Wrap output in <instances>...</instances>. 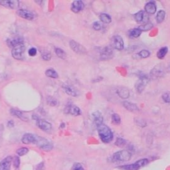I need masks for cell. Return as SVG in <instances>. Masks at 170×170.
<instances>
[{"label":"cell","instance_id":"6da1fadb","mask_svg":"<svg viewBox=\"0 0 170 170\" xmlns=\"http://www.w3.org/2000/svg\"><path fill=\"white\" fill-rule=\"evenodd\" d=\"M97 128L98 136L104 143H109L113 140V133L107 125L102 124L98 126Z\"/></svg>","mask_w":170,"mask_h":170},{"label":"cell","instance_id":"7a4b0ae2","mask_svg":"<svg viewBox=\"0 0 170 170\" xmlns=\"http://www.w3.org/2000/svg\"><path fill=\"white\" fill-rule=\"evenodd\" d=\"M131 158V153L128 150H120L115 152L112 155V160L114 162H128Z\"/></svg>","mask_w":170,"mask_h":170},{"label":"cell","instance_id":"3957f363","mask_svg":"<svg viewBox=\"0 0 170 170\" xmlns=\"http://www.w3.org/2000/svg\"><path fill=\"white\" fill-rule=\"evenodd\" d=\"M35 144L39 147L40 149L45 152H50L53 148V144L51 141L37 135L36 136Z\"/></svg>","mask_w":170,"mask_h":170},{"label":"cell","instance_id":"277c9868","mask_svg":"<svg viewBox=\"0 0 170 170\" xmlns=\"http://www.w3.org/2000/svg\"><path fill=\"white\" fill-rule=\"evenodd\" d=\"M149 161L146 158H143L136 161V162L131 163V164H127V165H123L121 166H119L118 168L122 170H139L142 168L144 167L148 163Z\"/></svg>","mask_w":170,"mask_h":170},{"label":"cell","instance_id":"5b68a950","mask_svg":"<svg viewBox=\"0 0 170 170\" xmlns=\"http://www.w3.org/2000/svg\"><path fill=\"white\" fill-rule=\"evenodd\" d=\"M149 82L148 76L144 74H141L139 75V79L137 81L135 85V88L138 93H142L145 89L147 83Z\"/></svg>","mask_w":170,"mask_h":170},{"label":"cell","instance_id":"8992f818","mask_svg":"<svg viewBox=\"0 0 170 170\" xmlns=\"http://www.w3.org/2000/svg\"><path fill=\"white\" fill-rule=\"evenodd\" d=\"M17 15L21 18L30 21L33 20L37 17V14L35 12L25 9H19L17 12Z\"/></svg>","mask_w":170,"mask_h":170},{"label":"cell","instance_id":"52a82bcc","mask_svg":"<svg viewBox=\"0 0 170 170\" xmlns=\"http://www.w3.org/2000/svg\"><path fill=\"white\" fill-rule=\"evenodd\" d=\"M25 46L24 45H21L12 48V56L16 60H22L24 57Z\"/></svg>","mask_w":170,"mask_h":170},{"label":"cell","instance_id":"ba28073f","mask_svg":"<svg viewBox=\"0 0 170 170\" xmlns=\"http://www.w3.org/2000/svg\"><path fill=\"white\" fill-rule=\"evenodd\" d=\"M112 46L118 51H122L124 47V42L122 36L119 35H115L112 38L111 40Z\"/></svg>","mask_w":170,"mask_h":170},{"label":"cell","instance_id":"9c48e42d","mask_svg":"<svg viewBox=\"0 0 170 170\" xmlns=\"http://www.w3.org/2000/svg\"><path fill=\"white\" fill-rule=\"evenodd\" d=\"M114 52L112 49L109 46L103 47L100 51V59L102 60H108L112 58Z\"/></svg>","mask_w":170,"mask_h":170},{"label":"cell","instance_id":"30bf717a","mask_svg":"<svg viewBox=\"0 0 170 170\" xmlns=\"http://www.w3.org/2000/svg\"><path fill=\"white\" fill-rule=\"evenodd\" d=\"M69 46L70 48L76 54H86L87 52L86 48L75 41H70L69 42Z\"/></svg>","mask_w":170,"mask_h":170},{"label":"cell","instance_id":"8fae6325","mask_svg":"<svg viewBox=\"0 0 170 170\" xmlns=\"http://www.w3.org/2000/svg\"><path fill=\"white\" fill-rule=\"evenodd\" d=\"M64 113L66 114H70L73 116H79V115L81 114V111L80 108L73 104H69L65 107L64 109Z\"/></svg>","mask_w":170,"mask_h":170},{"label":"cell","instance_id":"7c38bea8","mask_svg":"<svg viewBox=\"0 0 170 170\" xmlns=\"http://www.w3.org/2000/svg\"><path fill=\"white\" fill-rule=\"evenodd\" d=\"M36 120L37 125L41 130L45 131V132H49L52 129V124L44 119H41L39 118H34Z\"/></svg>","mask_w":170,"mask_h":170},{"label":"cell","instance_id":"4fadbf2b","mask_svg":"<svg viewBox=\"0 0 170 170\" xmlns=\"http://www.w3.org/2000/svg\"><path fill=\"white\" fill-rule=\"evenodd\" d=\"M7 45L9 48H14L17 46L23 45L24 39L23 37L21 36H15L13 38H8L6 41Z\"/></svg>","mask_w":170,"mask_h":170},{"label":"cell","instance_id":"5bb4252c","mask_svg":"<svg viewBox=\"0 0 170 170\" xmlns=\"http://www.w3.org/2000/svg\"><path fill=\"white\" fill-rule=\"evenodd\" d=\"M164 74H165V70H164L163 66L161 64L156 66L153 68L151 71V75L153 76L154 78H161L162 77Z\"/></svg>","mask_w":170,"mask_h":170},{"label":"cell","instance_id":"9a60e30c","mask_svg":"<svg viewBox=\"0 0 170 170\" xmlns=\"http://www.w3.org/2000/svg\"><path fill=\"white\" fill-rule=\"evenodd\" d=\"M0 5L6 8L15 9L18 8L19 5V2L18 0H1Z\"/></svg>","mask_w":170,"mask_h":170},{"label":"cell","instance_id":"2e32d148","mask_svg":"<svg viewBox=\"0 0 170 170\" xmlns=\"http://www.w3.org/2000/svg\"><path fill=\"white\" fill-rule=\"evenodd\" d=\"M134 19L137 23H147L148 21V15L144 12V11H140L138 13L134 15Z\"/></svg>","mask_w":170,"mask_h":170},{"label":"cell","instance_id":"e0dca14e","mask_svg":"<svg viewBox=\"0 0 170 170\" xmlns=\"http://www.w3.org/2000/svg\"><path fill=\"white\" fill-rule=\"evenodd\" d=\"M13 161L12 156H7L0 162V170H10L11 166Z\"/></svg>","mask_w":170,"mask_h":170},{"label":"cell","instance_id":"ac0fdd59","mask_svg":"<svg viewBox=\"0 0 170 170\" xmlns=\"http://www.w3.org/2000/svg\"><path fill=\"white\" fill-rule=\"evenodd\" d=\"M62 87L66 94L70 96L76 97L79 95L78 90H76L73 85L67 84H64L62 85Z\"/></svg>","mask_w":170,"mask_h":170},{"label":"cell","instance_id":"d6986e66","mask_svg":"<svg viewBox=\"0 0 170 170\" xmlns=\"http://www.w3.org/2000/svg\"><path fill=\"white\" fill-rule=\"evenodd\" d=\"M37 135L31 134V133H26L21 138V142L24 144H35L36 141Z\"/></svg>","mask_w":170,"mask_h":170},{"label":"cell","instance_id":"ffe728a7","mask_svg":"<svg viewBox=\"0 0 170 170\" xmlns=\"http://www.w3.org/2000/svg\"><path fill=\"white\" fill-rule=\"evenodd\" d=\"M85 7L84 3L81 1V0H76L74 1L72 4H71L70 9L73 12L77 13L80 12V11L83 10Z\"/></svg>","mask_w":170,"mask_h":170},{"label":"cell","instance_id":"44dd1931","mask_svg":"<svg viewBox=\"0 0 170 170\" xmlns=\"http://www.w3.org/2000/svg\"><path fill=\"white\" fill-rule=\"evenodd\" d=\"M92 116L93 118V120H94V122L97 127L98 126L103 124L104 119H103V116H102V113L100 111H95L92 114Z\"/></svg>","mask_w":170,"mask_h":170},{"label":"cell","instance_id":"7402d4cb","mask_svg":"<svg viewBox=\"0 0 170 170\" xmlns=\"http://www.w3.org/2000/svg\"><path fill=\"white\" fill-rule=\"evenodd\" d=\"M122 105L125 109H126L128 111L131 112H136L139 111V108L138 105H136L135 103H131L128 101H124L122 103Z\"/></svg>","mask_w":170,"mask_h":170},{"label":"cell","instance_id":"603a6c76","mask_svg":"<svg viewBox=\"0 0 170 170\" xmlns=\"http://www.w3.org/2000/svg\"><path fill=\"white\" fill-rule=\"evenodd\" d=\"M157 6L153 2L147 3L145 5V12L149 14H154L156 12Z\"/></svg>","mask_w":170,"mask_h":170},{"label":"cell","instance_id":"cb8c5ba5","mask_svg":"<svg viewBox=\"0 0 170 170\" xmlns=\"http://www.w3.org/2000/svg\"><path fill=\"white\" fill-rule=\"evenodd\" d=\"M10 113L12 114V115H13V116H15V117H18L19 119H21L22 120H24V121H27V120H28V119H27L23 113L19 111V110H17V109H11Z\"/></svg>","mask_w":170,"mask_h":170},{"label":"cell","instance_id":"d4e9b609","mask_svg":"<svg viewBox=\"0 0 170 170\" xmlns=\"http://www.w3.org/2000/svg\"><path fill=\"white\" fill-rule=\"evenodd\" d=\"M117 94L122 99H127L130 96V92L126 87H119L117 90Z\"/></svg>","mask_w":170,"mask_h":170},{"label":"cell","instance_id":"484cf974","mask_svg":"<svg viewBox=\"0 0 170 170\" xmlns=\"http://www.w3.org/2000/svg\"><path fill=\"white\" fill-rule=\"evenodd\" d=\"M167 52H168V48L167 46L162 47L157 52V57L159 59L162 60L164 57L166 56Z\"/></svg>","mask_w":170,"mask_h":170},{"label":"cell","instance_id":"4316f807","mask_svg":"<svg viewBox=\"0 0 170 170\" xmlns=\"http://www.w3.org/2000/svg\"><path fill=\"white\" fill-rule=\"evenodd\" d=\"M100 20L104 23H111L112 22V18L111 16H110L107 13H101L100 15Z\"/></svg>","mask_w":170,"mask_h":170},{"label":"cell","instance_id":"83f0119b","mask_svg":"<svg viewBox=\"0 0 170 170\" xmlns=\"http://www.w3.org/2000/svg\"><path fill=\"white\" fill-rule=\"evenodd\" d=\"M54 52H55L57 56L60 58L64 60L67 58V53H66L61 48L55 47L54 48Z\"/></svg>","mask_w":170,"mask_h":170},{"label":"cell","instance_id":"f1b7e54d","mask_svg":"<svg viewBox=\"0 0 170 170\" xmlns=\"http://www.w3.org/2000/svg\"><path fill=\"white\" fill-rule=\"evenodd\" d=\"M166 12L163 10H160L156 15V21L158 23H161L165 19Z\"/></svg>","mask_w":170,"mask_h":170},{"label":"cell","instance_id":"f546056e","mask_svg":"<svg viewBox=\"0 0 170 170\" xmlns=\"http://www.w3.org/2000/svg\"><path fill=\"white\" fill-rule=\"evenodd\" d=\"M45 75L51 78H57L59 77L58 73L54 69H48L45 71Z\"/></svg>","mask_w":170,"mask_h":170},{"label":"cell","instance_id":"4dcf8cb0","mask_svg":"<svg viewBox=\"0 0 170 170\" xmlns=\"http://www.w3.org/2000/svg\"><path fill=\"white\" fill-rule=\"evenodd\" d=\"M142 34V31L138 29H133L129 31V36L131 38H138Z\"/></svg>","mask_w":170,"mask_h":170},{"label":"cell","instance_id":"1f68e13d","mask_svg":"<svg viewBox=\"0 0 170 170\" xmlns=\"http://www.w3.org/2000/svg\"><path fill=\"white\" fill-rule=\"evenodd\" d=\"M153 27V24L150 22H147L146 23H144L138 27V29L142 32V31H147L150 30Z\"/></svg>","mask_w":170,"mask_h":170},{"label":"cell","instance_id":"d6a6232c","mask_svg":"<svg viewBox=\"0 0 170 170\" xmlns=\"http://www.w3.org/2000/svg\"><path fill=\"white\" fill-rule=\"evenodd\" d=\"M112 123L114 124H120L121 123V118L118 114L114 113L112 115Z\"/></svg>","mask_w":170,"mask_h":170},{"label":"cell","instance_id":"836d02e7","mask_svg":"<svg viewBox=\"0 0 170 170\" xmlns=\"http://www.w3.org/2000/svg\"><path fill=\"white\" fill-rule=\"evenodd\" d=\"M29 152V149L26 147H23V148H20L18 149L17 151H16V153L18 155V156H23L26 155L27 153Z\"/></svg>","mask_w":170,"mask_h":170},{"label":"cell","instance_id":"e575fe53","mask_svg":"<svg viewBox=\"0 0 170 170\" xmlns=\"http://www.w3.org/2000/svg\"><path fill=\"white\" fill-rule=\"evenodd\" d=\"M138 56L142 58H148L150 56V52L147 50H142L138 53Z\"/></svg>","mask_w":170,"mask_h":170},{"label":"cell","instance_id":"d590c367","mask_svg":"<svg viewBox=\"0 0 170 170\" xmlns=\"http://www.w3.org/2000/svg\"><path fill=\"white\" fill-rule=\"evenodd\" d=\"M47 101L49 105L51 106H56L57 105V100L51 96H49L47 98Z\"/></svg>","mask_w":170,"mask_h":170},{"label":"cell","instance_id":"8d00e7d4","mask_svg":"<svg viewBox=\"0 0 170 170\" xmlns=\"http://www.w3.org/2000/svg\"><path fill=\"white\" fill-rule=\"evenodd\" d=\"M12 162L13 163V166L15 167V169H19V167H20V164H21V162H20V158L18 156H15L13 158V161Z\"/></svg>","mask_w":170,"mask_h":170},{"label":"cell","instance_id":"74e56055","mask_svg":"<svg viewBox=\"0 0 170 170\" xmlns=\"http://www.w3.org/2000/svg\"><path fill=\"white\" fill-rule=\"evenodd\" d=\"M41 57L43 60L48 61V60H50L51 58V54L48 51H44L41 54Z\"/></svg>","mask_w":170,"mask_h":170},{"label":"cell","instance_id":"f35d334b","mask_svg":"<svg viewBox=\"0 0 170 170\" xmlns=\"http://www.w3.org/2000/svg\"><path fill=\"white\" fill-rule=\"evenodd\" d=\"M126 142L124 139L122 138H117L116 142H115V144L118 147H122L126 145Z\"/></svg>","mask_w":170,"mask_h":170},{"label":"cell","instance_id":"ab89813d","mask_svg":"<svg viewBox=\"0 0 170 170\" xmlns=\"http://www.w3.org/2000/svg\"><path fill=\"white\" fill-rule=\"evenodd\" d=\"M162 100L166 103H170V91H167L166 93H164L162 95Z\"/></svg>","mask_w":170,"mask_h":170},{"label":"cell","instance_id":"60d3db41","mask_svg":"<svg viewBox=\"0 0 170 170\" xmlns=\"http://www.w3.org/2000/svg\"><path fill=\"white\" fill-rule=\"evenodd\" d=\"M92 27H93V29L96 31H100L102 29V25L99 23V22H98V21L94 22V23H93V25H92Z\"/></svg>","mask_w":170,"mask_h":170},{"label":"cell","instance_id":"b9f144b4","mask_svg":"<svg viewBox=\"0 0 170 170\" xmlns=\"http://www.w3.org/2000/svg\"><path fill=\"white\" fill-rule=\"evenodd\" d=\"M73 170H85L83 166L80 163H75L72 168Z\"/></svg>","mask_w":170,"mask_h":170},{"label":"cell","instance_id":"7bdbcfd3","mask_svg":"<svg viewBox=\"0 0 170 170\" xmlns=\"http://www.w3.org/2000/svg\"><path fill=\"white\" fill-rule=\"evenodd\" d=\"M28 54L30 56H35L37 54V49L35 48H31L28 51Z\"/></svg>","mask_w":170,"mask_h":170},{"label":"cell","instance_id":"ee69618b","mask_svg":"<svg viewBox=\"0 0 170 170\" xmlns=\"http://www.w3.org/2000/svg\"><path fill=\"white\" fill-rule=\"evenodd\" d=\"M34 170H45V164L44 162H41L36 166Z\"/></svg>","mask_w":170,"mask_h":170},{"label":"cell","instance_id":"f6af8a7d","mask_svg":"<svg viewBox=\"0 0 170 170\" xmlns=\"http://www.w3.org/2000/svg\"><path fill=\"white\" fill-rule=\"evenodd\" d=\"M13 120H9V121L8 122V126L9 127H13Z\"/></svg>","mask_w":170,"mask_h":170}]
</instances>
